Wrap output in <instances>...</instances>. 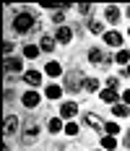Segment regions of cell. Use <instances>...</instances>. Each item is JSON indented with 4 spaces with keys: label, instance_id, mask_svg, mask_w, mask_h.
<instances>
[{
    "label": "cell",
    "instance_id": "24",
    "mask_svg": "<svg viewBox=\"0 0 130 151\" xmlns=\"http://www.w3.org/2000/svg\"><path fill=\"white\" fill-rule=\"evenodd\" d=\"M120 133H122V128H120L115 120H107V125H104V136H115L117 138Z\"/></svg>",
    "mask_w": 130,
    "mask_h": 151
},
{
    "label": "cell",
    "instance_id": "32",
    "mask_svg": "<svg viewBox=\"0 0 130 151\" xmlns=\"http://www.w3.org/2000/svg\"><path fill=\"white\" fill-rule=\"evenodd\" d=\"M122 146H128V149H130V128L125 130V138H122Z\"/></svg>",
    "mask_w": 130,
    "mask_h": 151
},
{
    "label": "cell",
    "instance_id": "36",
    "mask_svg": "<svg viewBox=\"0 0 130 151\" xmlns=\"http://www.w3.org/2000/svg\"><path fill=\"white\" fill-rule=\"evenodd\" d=\"M125 70H128V78H130V65H128V68H125Z\"/></svg>",
    "mask_w": 130,
    "mask_h": 151
},
{
    "label": "cell",
    "instance_id": "22",
    "mask_svg": "<svg viewBox=\"0 0 130 151\" xmlns=\"http://www.w3.org/2000/svg\"><path fill=\"white\" fill-rule=\"evenodd\" d=\"M99 146L104 151H115V149H120V143H117V138L115 136H101L99 138Z\"/></svg>",
    "mask_w": 130,
    "mask_h": 151
},
{
    "label": "cell",
    "instance_id": "13",
    "mask_svg": "<svg viewBox=\"0 0 130 151\" xmlns=\"http://www.w3.org/2000/svg\"><path fill=\"white\" fill-rule=\"evenodd\" d=\"M99 99L104 102V104L115 107V104H120V99H122V94H120V91H115V89H107V86H104V89L99 91Z\"/></svg>",
    "mask_w": 130,
    "mask_h": 151
},
{
    "label": "cell",
    "instance_id": "12",
    "mask_svg": "<svg viewBox=\"0 0 130 151\" xmlns=\"http://www.w3.org/2000/svg\"><path fill=\"white\" fill-rule=\"evenodd\" d=\"M75 115H78V102L68 99V102H62V104H60V117H62L65 122H70Z\"/></svg>",
    "mask_w": 130,
    "mask_h": 151
},
{
    "label": "cell",
    "instance_id": "19",
    "mask_svg": "<svg viewBox=\"0 0 130 151\" xmlns=\"http://www.w3.org/2000/svg\"><path fill=\"white\" fill-rule=\"evenodd\" d=\"M39 45H34V42H29V45H24V50H21V58L24 60H37L39 58Z\"/></svg>",
    "mask_w": 130,
    "mask_h": 151
},
{
    "label": "cell",
    "instance_id": "9",
    "mask_svg": "<svg viewBox=\"0 0 130 151\" xmlns=\"http://www.w3.org/2000/svg\"><path fill=\"white\" fill-rule=\"evenodd\" d=\"M21 125H24V120H21L18 115H5L3 133H5V136H16V133H21Z\"/></svg>",
    "mask_w": 130,
    "mask_h": 151
},
{
    "label": "cell",
    "instance_id": "10",
    "mask_svg": "<svg viewBox=\"0 0 130 151\" xmlns=\"http://www.w3.org/2000/svg\"><path fill=\"white\" fill-rule=\"evenodd\" d=\"M83 125L104 136V125H107V122L101 120V117H99V115H96V112H83Z\"/></svg>",
    "mask_w": 130,
    "mask_h": 151
},
{
    "label": "cell",
    "instance_id": "3",
    "mask_svg": "<svg viewBox=\"0 0 130 151\" xmlns=\"http://www.w3.org/2000/svg\"><path fill=\"white\" fill-rule=\"evenodd\" d=\"M83 81H86V76L81 70H70V73L62 76V89L68 94H81L83 91Z\"/></svg>",
    "mask_w": 130,
    "mask_h": 151
},
{
    "label": "cell",
    "instance_id": "7",
    "mask_svg": "<svg viewBox=\"0 0 130 151\" xmlns=\"http://www.w3.org/2000/svg\"><path fill=\"white\" fill-rule=\"evenodd\" d=\"M21 104H24V109H37V107L42 104V94L37 89H26L21 94Z\"/></svg>",
    "mask_w": 130,
    "mask_h": 151
},
{
    "label": "cell",
    "instance_id": "11",
    "mask_svg": "<svg viewBox=\"0 0 130 151\" xmlns=\"http://www.w3.org/2000/svg\"><path fill=\"white\" fill-rule=\"evenodd\" d=\"M21 83H26L29 89H39V86H42V70H34V68H29L26 73L21 76Z\"/></svg>",
    "mask_w": 130,
    "mask_h": 151
},
{
    "label": "cell",
    "instance_id": "28",
    "mask_svg": "<svg viewBox=\"0 0 130 151\" xmlns=\"http://www.w3.org/2000/svg\"><path fill=\"white\" fill-rule=\"evenodd\" d=\"M75 11H78L81 16H88V18H91V13H94V5H91V3H81V5H75Z\"/></svg>",
    "mask_w": 130,
    "mask_h": 151
},
{
    "label": "cell",
    "instance_id": "39",
    "mask_svg": "<svg viewBox=\"0 0 130 151\" xmlns=\"http://www.w3.org/2000/svg\"><path fill=\"white\" fill-rule=\"evenodd\" d=\"M128 151H130V149H128Z\"/></svg>",
    "mask_w": 130,
    "mask_h": 151
},
{
    "label": "cell",
    "instance_id": "8",
    "mask_svg": "<svg viewBox=\"0 0 130 151\" xmlns=\"http://www.w3.org/2000/svg\"><path fill=\"white\" fill-rule=\"evenodd\" d=\"M122 8L120 5H104V24H109V26H117L120 21H122Z\"/></svg>",
    "mask_w": 130,
    "mask_h": 151
},
{
    "label": "cell",
    "instance_id": "27",
    "mask_svg": "<svg viewBox=\"0 0 130 151\" xmlns=\"http://www.w3.org/2000/svg\"><path fill=\"white\" fill-rule=\"evenodd\" d=\"M52 24L55 26H65V8H55L52 11Z\"/></svg>",
    "mask_w": 130,
    "mask_h": 151
},
{
    "label": "cell",
    "instance_id": "34",
    "mask_svg": "<svg viewBox=\"0 0 130 151\" xmlns=\"http://www.w3.org/2000/svg\"><path fill=\"white\" fill-rule=\"evenodd\" d=\"M125 18L130 21V5H125Z\"/></svg>",
    "mask_w": 130,
    "mask_h": 151
},
{
    "label": "cell",
    "instance_id": "2",
    "mask_svg": "<svg viewBox=\"0 0 130 151\" xmlns=\"http://www.w3.org/2000/svg\"><path fill=\"white\" fill-rule=\"evenodd\" d=\"M39 133H42V125L34 120V117H26V120H24V125H21V143H26V146L37 143Z\"/></svg>",
    "mask_w": 130,
    "mask_h": 151
},
{
    "label": "cell",
    "instance_id": "37",
    "mask_svg": "<svg viewBox=\"0 0 130 151\" xmlns=\"http://www.w3.org/2000/svg\"><path fill=\"white\" fill-rule=\"evenodd\" d=\"M96 151H104V149H96Z\"/></svg>",
    "mask_w": 130,
    "mask_h": 151
},
{
    "label": "cell",
    "instance_id": "38",
    "mask_svg": "<svg viewBox=\"0 0 130 151\" xmlns=\"http://www.w3.org/2000/svg\"><path fill=\"white\" fill-rule=\"evenodd\" d=\"M128 37H130V29H128Z\"/></svg>",
    "mask_w": 130,
    "mask_h": 151
},
{
    "label": "cell",
    "instance_id": "16",
    "mask_svg": "<svg viewBox=\"0 0 130 151\" xmlns=\"http://www.w3.org/2000/svg\"><path fill=\"white\" fill-rule=\"evenodd\" d=\"M55 39H57V45H70L73 42V29L65 24V26H57L55 29Z\"/></svg>",
    "mask_w": 130,
    "mask_h": 151
},
{
    "label": "cell",
    "instance_id": "23",
    "mask_svg": "<svg viewBox=\"0 0 130 151\" xmlns=\"http://www.w3.org/2000/svg\"><path fill=\"white\" fill-rule=\"evenodd\" d=\"M115 63H117V65H122V68H128V65H130V50H117Z\"/></svg>",
    "mask_w": 130,
    "mask_h": 151
},
{
    "label": "cell",
    "instance_id": "30",
    "mask_svg": "<svg viewBox=\"0 0 130 151\" xmlns=\"http://www.w3.org/2000/svg\"><path fill=\"white\" fill-rule=\"evenodd\" d=\"M13 50H16V42H11V39H5V42H3V52H5V58H11V55H13Z\"/></svg>",
    "mask_w": 130,
    "mask_h": 151
},
{
    "label": "cell",
    "instance_id": "20",
    "mask_svg": "<svg viewBox=\"0 0 130 151\" xmlns=\"http://www.w3.org/2000/svg\"><path fill=\"white\" fill-rule=\"evenodd\" d=\"M83 91H88V94H99V91H101V81H99V78H94V76H86Z\"/></svg>",
    "mask_w": 130,
    "mask_h": 151
},
{
    "label": "cell",
    "instance_id": "14",
    "mask_svg": "<svg viewBox=\"0 0 130 151\" xmlns=\"http://www.w3.org/2000/svg\"><path fill=\"white\" fill-rule=\"evenodd\" d=\"M62 83H47L44 86V99H50V102H60L62 99Z\"/></svg>",
    "mask_w": 130,
    "mask_h": 151
},
{
    "label": "cell",
    "instance_id": "29",
    "mask_svg": "<svg viewBox=\"0 0 130 151\" xmlns=\"http://www.w3.org/2000/svg\"><path fill=\"white\" fill-rule=\"evenodd\" d=\"M104 86H107V89H120V78H117V76H109V78H107V81H104Z\"/></svg>",
    "mask_w": 130,
    "mask_h": 151
},
{
    "label": "cell",
    "instance_id": "35",
    "mask_svg": "<svg viewBox=\"0 0 130 151\" xmlns=\"http://www.w3.org/2000/svg\"><path fill=\"white\" fill-rule=\"evenodd\" d=\"M3 151H11V146H3Z\"/></svg>",
    "mask_w": 130,
    "mask_h": 151
},
{
    "label": "cell",
    "instance_id": "31",
    "mask_svg": "<svg viewBox=\"0 0 130 151\" xmlns=\"http://www.w3.org/2000/svg\"><path fill=\"white\" fill-rule=\"evenodd\" d=\"M122 104H128V107H130V89L122 91Z\"/></svg>",
    "mask_w": 130,
    "mask_h": 151
},
{
    "label": "cell",
    "instance_id": "6",
    "mask_svg": "<svg viewBox=\"0 0 130 151\" xmlns=\"http://www.w3.org/2000/svg\"><path fill=\"white\" fill-rule=\"evenodd\" d=\"M101 42H104L107 47H112V50H122L125 37H122V31H117V29H107V34L101 37Z\"/></svg>",
    "mask_w": 130,
    "mask_h": 151
},
{
    "label": "cell",
    "instance_id": "25",
    "mask_svg": "<svg viewBox=\"0 0 130 151\" xmlns=\"http://www.w3.org/2000/svg\"><path fill=\"white\" fill-rule=\"evenodd\" d=\"M112 115H115V117H120V120H122V117H130V107L120 102V104L112 107Z\"/></svg>",
    "mask_w": 130,
    "mask_h": 151
},
{
    "label": "cell",
    "instance_id": "4",
    "mask_svg": "<svg viewBox=\"0 0 130 151\" xmlns=\"http://www.w3.org/2000/svg\"><path fill=\"white\" fill-rule=\"evenodd\" d=\"M86 60L94 65V68H109L112 63H115V58L112 55H107L101 47H88V52H86Z\"/></svg>",
    "mask_w": 130,
    "mask_h": 151
},
{
    "label": "cell",
    "instance_id": "26",
    "mask_svg": "<svg viewBox=\"0 0 130 151\" xmlns=\"http://www.w3.org/2000/svg\"><path fill=\"white\" fill-rule=\"evenodd\" d=\"M62 133H65V136H70V138H75L78 133H81V125H78L75 120H70V122H65V130H62Z\"/></svg>",
    "mask_w": 130,
    "mask_h": 151
},
{
    "label": "cell",
    "instance_id": "1",
    "mask_svg": "<svg viewBox=\"0 0 130 151\" xmlns=\"http://www.w3.org/2000/svg\"><path fill=\"white\" fill-rule=\"evenodd\" d=\"M13 11V21H11V29L16 34H21V37H26L31 31H39L42 29V21L34 16V11L29 8H11Z\"/></svg>",
    "mask_w": 130,
    "mask_h": 151
},
{
    "label": "cell",
    "instance_id": "5",
    "mask_svg": "<svg viewBox=\"0 0 130 151\" xmlns=\"http://www.w3.org/2000/svg\"><path fill=\"white\" fill-rule=\"evenodd\" d=\"M3 68H5V76H8V78L26 73V70H24V58H16V55L5 58V60H3Z\"/></svg>",
    "mask_w": 130,
    "mask_h": 151
},
{
    "label": "cell",
    "instance_id": "17",
    "mask_svg": "<svg viewBox=\"0 0 130 151\" xmlns=\"http://www.w3.org/2000/svg\"><path fill=\"white\" fill-rule=\"evenodd\" d=\"M37 45H39V50H42V52H55V47H57V39H55V34H42Z\"/></svg>",
    "mask_w": 130,
    "mask_h": 151
},
{
    "label": "cell",
    "instance_id": "15",
    "mask_svg": "<svg viewBox=\"0 0 130 151\" xmlns=\"http://www.w3.org/2000/svg\"><path fill=\"white\" fill-rule=\"evenodd\" d=\"M44 76H47V78H60V76H65V70H62V63H60V60L44 63Z\"/></svg>",
    "mask_w": 130,
    "mask_h": 151
},
{
    "label": "cell",
    "instance_id": "21",
    "mask_svg": "<svg viewBox=\"0 0 130 151\" xmlns=\"http://www.w3.org/2000/svg\"><path fill=\"white\" fill-rule=\"evenodd\" d=\"M47 130H50L52 136L62 133V130H65V122H62V117H50V120H47Z\"/></svg>",
    "mask_w": 130,
    "mask_h": 151
},
{
    "label": "cell",
    "instance_id": "18",
    "mask_svg": "<svg viewBox=\"0 0 130 151\" xmlns=\"http://www.w3.org/2000/svg\"><path fill=\"white\" fill-rule=\"evenodd\" d=\"M86 29H88V34H96V37H104L107 34L104 21H99V18H86Z\"/></svg>",
    "mask_w": 130,
    "mask_h": 151
},
{
    "label": "cell",
    "instance_id": "33",
    "mask_svg": "<svg viewBox=\"0 0 130 151\" xmlns=\"http://www.w3.org/2000/svg\"><path fill=\"white\" fill-rule=\"evenodd\" d=\"M13 96H16V94H13V89H5V102H11Z\"/></svg>",
    "mask_w": 130,
    "mask_h": 151
}]
</instances>
